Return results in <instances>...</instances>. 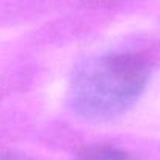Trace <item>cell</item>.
I'll return each mask as SVG.
<instances>
[{"instance_id":"obj_1","label":"cell","mask_w":160,"mask_h":160,"mask_svg":"<svg viewBox=\"0 0 160 160\" xmlns=\"http://www.w3.org/2000/svg\"><path fill=\"white\" fill-rule=\"evenodd\" d=\"M148 77V61L140 55L115 53L90 60L72 75L69 104L87 119L116 118L140 99Z\"/></svg>"},{"instance_id":"obj_2","label":"cell","mask_w":160,"mask_h":160,"mask_svg":"<svg viewBox=\"0 0 160 160\" xmlns=\"http://www.w3.org/2000/svg\"><path fill=\"white\" fill-rule=\"evenodd\" d=\"M78 160H135V158L119 149L99 148V149H91L85 152Z\"/></svg>"},{"instance_id":"obj_3","label":"cell","mask_w":160,"mask_h":160,"mask_svg":"<svg viewBox=\"0 0 160 160\" xmlns=\"http://www.w3.org/2000/svg\"><path fill=\"white\" fill-rule=\"evenodd\" d=\"M0 160H32L25 155H19V154H5L0 157Z\"/></svg>"}]
</instances>
